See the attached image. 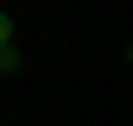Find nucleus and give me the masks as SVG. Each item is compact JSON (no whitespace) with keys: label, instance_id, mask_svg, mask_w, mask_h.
Segmentation results:
<instances>
[{"label":"nucleus","instance_id":"1","mask_svg":"<svg viewBox=\"0 0 133 126\" xmlns=\"http://www.w3.org/2000/svg\"><path fill=\"white\" fill-rule=\"evenodd\" d=\"M0 73H20V47H0Z\"/></svg>","mask_w":133,"mask_h":126},{"label":"nucleus","instance_id":"2","mask_svg":"<svg viewBox=\"0 0 133 126\" xmlns=\"http://www.w3.org/2000/svg\"><path fill=\"white\" fill-rule=\"evenodd\" d=\"M0 47H14V13L0 7Z\"/></svg>","mask_w":133,"mask_h":126},{"label":"nucleus","instance_id":"3","mask_svg":"<svg viewBox=\"0 0 133 126\" xmlns=\"http://www.w3.org/2000/svg\"><path fill=\"white\" fill-rule=\"evenodd\" d=\"M127 60H133V47H127Z\"/></svg>","mask_w":133,"mask_h":126}]
</instances>
